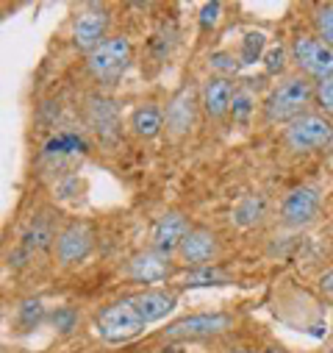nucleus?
I'll return each mask as SVG.
<instances>
[{
	"label": "nucleus",
	"instance_id": "nucleus-1",
	"mask_svg": "<svg viewBox=\"0 0 333 353\" xmlns=\"http://www.w3.org/2000/svg\"><path fill=\"white\" fill-rule=\"evenodd\" d=\"M311 103V83L305 78H289L278 83L264 103V114L270 123H294L303 117L305 106Z\"/></svg>",
	"mask_w": 333,
	"mask_h": 353
},
{
	"label": "nucleus",
	"instance_id": "nucleus-2",
	"mask_svg": "<svg viewBox=\"0 0 333 353\" xmlns=\"http://www.w3.org/2000/svg\"><path fill=\"white\" fill-rule=\"evenodd\" d=\"M147 328L144 317L139 314L136 303H133V295L131 298H122L111 306H106L100 314H98V334L111 342V345H120V342H128L133 336H139L142 331Z\"/></svg>",
	"mask_w": 333,
	"mask_h": 353
},
{
	"label": "nucleus",
	"instance_id": "nucleus-3",
	"mask_svg": "<svg viewBox=\"0 0 333 353\" xmlns=\"http://www.w3.org/2000/svg\"><path fill=\"white\" fill-rule=\"evenodd\" d=\"M131 61V42L125 37H111L103 45H98L92 53H87V67L98 81H114L125 72Z\"/></svg>",
	"mask_w": 333,
	"mask_h": 353
},
{
	"label": "nucleus",
	"instance_id": "nucleus-4",
	"mask_svg": "<svg viewBox=\"0 0 333 353\" xmlns=\"http://www.w3.org/2000/svg\"><path fill=\"white\" fill-rule=\"evenodd\" d=\"M330 139H333V125L316 114H303L300 120L289 123V128H286V145L297 153L325 148Z\"/></svg>",
	"mask_w": 333,
	"mask_h": 353
},
{
	"label": "nucleus",
	"instance_id": "nucleus-5",
	"mask_svg": "<svg viewBox=\"0 0 333 353\" xmlns=\"http://www.w3.org/2000/svg\"><path fill=\"white\" fill-rule=\"evenodd\" d=\"M292 56L311 78L325 81L333 75V48H327L316 37H297L292 45Z\"/></svg>",
	"mask_w": 333,
	"mask_h": 353
},
{
	"label": "nucleus",
	"instance_id": "nucleus-6",
	"mask_svg": "<svg viewBox=\"0 0 333 353\" xmlns=\"http://www.w3.org/2000/svg\"><path fill=\"white\" fill-rule=\"evenodd\" d=\"M228 325H230V317L219 314V312H214V314H189V317H181V320L166 325L164 336L166 339H200V336L222 334Z\"/></svg>",
	"mask_w": 333,
	"mask_h": 353
},
{
	"label": "nucleus",
	"instance_id": "nucleus-7",
	"mask_svg": "<svg viewBox=\"0 0 333 353\" xmlns=\"http://www.w3.org/2000/svg\"><path fill=\"white\" fill-rule=\"evenodd\" d=\"M319 203H322V198H319V192L314 187L292 190L286 195V201H283V209H281L283 223L292 225V228H303V225L314 223L316 214H319Z\"/></svg>",
	"mask_w": 333,
	"mask_h": 353
},
{
	"label": "nucleus",
	"instance_id": "nucleus-8",
	"mask_svg": "<svg viewBox=\"0 0 333 353\" xmlns=\"http://www.w3.org/2000/svg\"><path fill=\"white\" fill-rule=\"evenodd\" d=\"M92 228L87 223H72L67 225L56 239V256L61 264H78L89 256L92 250Z\"/></svg>",
	"mask_w": 333,
	"mask_h": 353
},
{
	"label": "nucleus",
	"instance_id": "nucleus-9",
	"mask_svg": "<svg viewBox=\"0 0 333 353\" xmlns=\"http://www.w3.org/2000/svg\"><path fill=\"white\" fill-rule=\"evenodd\" d=\"M189 231L192 228L181 212H166L153 228V250H158L164 256H170L173 250H181Z\"/></svg>",
	"mask_w": 333,
	"mask_h": 353
},
{
	"label": "nucleus",
	"instance_id": "nucleus-10",
	"mask_svg": "<svg viewBox=\"0 0 333 353\" xmlns=\"http://www.w3.org/2000/svg\"><path fill=\"white\" fill-rule=\"evenodd\" d=\"M106 28H109V17L106 12H83L78 20H75V28H72V39L80 50L92 53L98 45L106 42Z\"/></svg>",
	"mask_w": 333,
	"mask_h": 353
},
{
	"label": "nucleus",
	"instance_id": "nucleus-11",
	"mask_svg": "<svg viewBox=\"0 0 333 353\" xmlns=\"http://www.w3.org/2000/svg\"><path fill=\"white\" fill-rule=\"evenodd\" d=\"M128 273L133 281H142V284H158L166 279L170 273V259L158 250H142L131 259L128 264Z\"/></svg>",
	"mask_w": 333,
	"mask_h": 353
},
{
	"label": "nucleus",
	"instance_id": "nucleus-12",
	"mask_svg": "<svg viewBox=\"0 0 333 353\" xmlns=\"http://www.w3.org/2000/svg\"><path fill=\"white\" fill-rule=\"evenodd\" d=\"M181 256L192 268H208V261L217 256V236L206 228H192L181 245Z\"/></svg>",
	"mask_w": 333,
	"mask_h": 353
},
{
	"label": "nucleus",
	"instance_id": "nucleus-13",
	"mask_svg": "<svg viewBox=\"0 0 333 353\" xmlns=\"http://www.w3.org/2000/svg\"><path fill=\"white\" fill-rule=\"evenodd\" d=\"M133 303L139 309V314L144 317V323H158L170 314L175 306H178V298L173 292H164V290H147V292H139L133 295Z\"/></svg>",
	"mask_w": 333,
	"mask_h": 353
},
{
	"label": "nucleus",
	"instance_id": "nucleus-14",
	"mask_svg": "<svg viewBox=\"0 0 333 353\" xmlns=\"http://www.w3.org/2000/svg\"><path fill=\"white\" fill-rule=\"evenodd\" d=\"M233 86L228 78H208V83L203 86V109L208 117H225L233 106Z\"/></svg>",
	"mask_w": 333,
	"mask_h": 353
},
{
	"label": "nucleus",
	"instance_id": "nucleus-15",
	"mask_svg": "<svg viewBox=\"0 0 333 353\" xmlns=\"http://www.w3.org/2000/svg\"><path fill=\"white\" fill-rule=\"evenodd\" d=\"M192 120H195V95H192V90H184L175 95L170 109H166V125L175 134H184V131H189Z\"/></svg>",
	"mask_w": 333,
	"mask_h": 353
},
{
	"label": "nucleus",
	"instance_id": "nucleus-16",
	"mask_svg": "<svg viewBox=\"0 0 333 353\" xmlns=\"http://www.w3.org/2000/svg\"><path fill=\"white\" fill-rule=\"evenodd\" d=\"M131 128L136 137H144V139H153L158 137V131L164 128V114L155 103H144V106H136L133 114H131Z\"/></svg>",
	"mask_w": 333,
	"mask_h": 353
},
{
	"label": "nucleus",
	"instance_id": "nucleus-17",
	"mask_svg": "<svg viewBox=\"0 0 333 353\" xmlns=\"http://www.w3.org/2000/svg\"><path fill=\"white\" fill-rule=\"evenodd\" d=\"M261 214H264V201L256 198V195L244 198V201L233 209V220H236L239 225H253V223L261 220Z\"/></svg>",
	"mask_w": 333,
	"mask_h": 353
},
{
	"label": "nucleus",
	"instance_id": "nucleus-18",
	"mask_svg": "<svg viewBox=\"0 0 333 353\" xmlns=\"http://www.w3.org/2000/svg\"><path fill=\"white\" fill-rule=\"evenodd\" d=\"M17 317H20V325H23L25 331L36 328V325L45 320V306H42V301H36V298H34V301H23Z\"/></svg>",
	"mask_w": 333,
	"mask_h": 353
},
{
	"label": "nucleus",
	"instance_id": "nucleus-19",
	"mask_svg": "<svg viewBox=\"0 0 333 353\" xmlns=\"http://www.w3.org/2000/svg\"><path fill=\"white\" fill-rule=\"evenodd\" d=\"M314 23H316V31H319L322 42L327 48H333V6H319L316 14H314Z\"/></svg>",
	"mask_w": 333,
	"mask_h": 353
},
{
	"label": "nucleus",
	"instance_id": "nucleus-20",
	"mask_svg": "<svg viewBox=\"0 0 333 353\" xmlns=\"http://www.w3.org/2000/svg\"><path fill=\"white\" fill-rule=\"evenodd\" d=\"M228 276L214 270V268H197V273H192L186 279V287H211V284H225Z\"/></svg>",
	"mask_w": 333,
	"mask_h": 353
},
{
	"label": "nucleus",
	"instance_id": "nucleus-21",
	"mask_svg": "<svg viewBox=\"0 0 333 353\" xmlns=\"http://www.w3.org/2000/svg\"><path fill=\"white\" fill-rule=\"evenodd\" d=\"M264 50V34H247L241 42V61L244 64H256Z\"/></svg>",
	"mask_w": 333,
	"mask_h": 353
},
{
	"label": "nucleus",
	"instance_id": "nucleus-22",
	"mask_svg": "<svg viewBox=\"0 0 333 353\" xmlns=\"http://www.w3.org/2000/svg\"><path fill=\"white\" fill-rule=\"evenodd\" d=\"M92 123H95V131H109V125H114V106L106 103V101H95L92 103Z\"/></svg>",
	"mask_w": 333,
	"mask_h": 353
},
{
	"label": "nucleus",
	"instance_id": "nucleus-23",
	"mask_svg": "<svg viewBox=\"0 0 333 353\" xmlns=\"http://www.w3.org/2000/svg\"><path fill=\"white\" fill-rule=\"evenodd\" d=\"M53 325H56L61 334H69V331L78 325V314H75V309H69V306L56 309V312H53Z\"/></svg>",
	"mask_w": 333,
	"mask_h": 353
},
{
	"label": "nucleus",
	"instance_id": "nucleus-24",
	"mask_svg": "<svg viewBox=\"0 0 333 353\" xmlns=\"http://www.w3.org/2000/svg\"><path fill=\"white\" fill-rule=\"evenodd\" d=\"M316 98H319V106H322L327 114H333V75L325 78V81H319V86H316Z\"/></svg>",
	"mask_w": 333,
	"mask_h": 353
},
{
	"label": "nucleus",
	"instance_id": "nucleus-25",
	"mask_svg": "<svg viewBox=\"0 0 333 353\" xmlns=\"http://www.w3.org/2000/svg\"><path fill=\"white\" fill-rule=\"evenodd\" d=\"M217 17H219V3H206L203 12H200V26L203 28L217 26Z\"/></svg>",
	"mask_w": 333,
	"mask_h": 353
},
{
	"label": "nucleus",
	"instance_id": "nucleus-26",
	"mask_svg": "<svg viewBox=\"0 0 333 353\" xmlns=\"http://www.w3.org/2000/svg\"><path fill=\"white\" fill-rule=\"evenodd\" d=\"M267 70L275 72V70H283V48H272L267 53Z\"/></svg>",
	"mask_w": 333,
	"mask_h": 353
},
{
	"label": "nucleus",
	"instance_id": "nucleus-27",
	"mask_svg": "<svg viewBox=\"0 0 333 353\" xmlns=\"http://www.w3.org/2000/svg\"><path fill=\"white\" fill-rule=\"evenodd\" d=\"M211 64H214V67H219V70H233V67H236V61H230L225 53H217V56H211Z\"/></svg>",
	"mask_w": 333,
	"mask_h": 353
},
{
	"label": "nucleus",
	"instance_id": "nucleus-28",
	"mask_svg": "<svg viewBox=\"0 0 333 353\" xmlns=\"http://www.w3.org/2000/svg\"><path fill=\"white\" fill-rule=\"evenodd\" d=\"M233 106H236L239 117H247V114H250V98H244V95H236V98H233Z\"/></svg>",
	"mask_w": 333,
	"mask_h": 353
},
{
	"label": "nucleus",
	"instance_id": "nucleus-29",
	"mask_svg": "<svg viewBox=\"0 0 333 353\" xmlns=\"http://www.w3.org/2000/svg\"><path fill=\"white\" fill-rule=\"evenodd\" d=\"M319 284H322V292H325V295H330V298H333V270H330V273H325V276H322V281H319Z\"/></svg>",
	"mask_w": 333,
	"mask_h": 353
},
{
	"label": "nucleus",
	"instance_id": "nucleus-30",
	"mask_svg": "<svg viewBox=\"0 0 333 353\" xmlns=\"http://www.w3.org/2000/svg\"><path fill=\"white\" fill-rule=\"evenodd\" d=\"M233 353H250V350H233Z\"/></svg>",
	"mask_w": 333,
	"mask_h": 353
}]
</instances>
